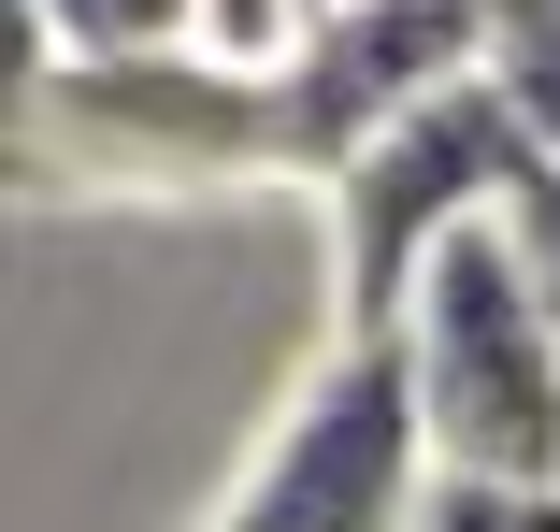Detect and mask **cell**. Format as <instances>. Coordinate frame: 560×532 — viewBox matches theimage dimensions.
<instances>
[{
	"mask_svg": "<svg viewBox=\"0 0 560 532\" xmlns=\"http://www.w3.org/2000/svg\"><path fill=\"white\" fill-rule=\"evenodd\" d=\"M402 360H417L445 475H503V489L560 475V316H546V288H532L503 217L431 259V288L402 316Z\"/></svg>",
	"mask_w": 560,
	"mask_h": 532,
	"instance_id": "6da1fadb",
	"label": "cell"
},
{
	"mask_svg": "<svg viewBox=\"0 0 560 532\" xmlns=\"http://www.w3.org/2000/svg\"><path fill=\"white\" fill-rule=\"evenodd\" d=\"M517 187H532V144L503 130L489 86L431 101L374 159H346L330 173V346H388L431 288V259L489 217H517Z\"/></svg>",
	"mask_w": 560,
	"mask_h": 532,
	"instance_id": "7a4b0ae2",
	"label": "cell"
},
{
	"mask_svg": "<svg viewBox=\"0 0 560 532\" xmlns=\"http://www.w3.org/2000/svg\"><path fill=\"white\" fill-rule=\"evenodd\" d=\"M431 489H445L431 403H417V360L388 332V346H330L288 389V417L259 432V461L231 475V504L201 532H417Z\"/></svg>",
	"mask_w": 560,
	"mask_h": 532,
	"instance_id": "3957f363",
	"label": "cell"
},
{
	"mask_svg": "<svg viewBox=\"0 0 560 532\" xmlns=\"http://www.w3.org/2000/svg\"><path fill=\"white\" fill-rule=\"evenodd\" d=\"M489 30H503V0H330V15H302V44L259 72L273 86V173L330 187L402 116L489 86Z\"/></svg>",
	"mask_w": 560,
	"mask_h": 532,
	"instance_id": "277c9868",
	"label": "cell"
},
{
	"mask_svg": "<svg viewBox=\"0 0 560 532\" xmlns=\"http://www.w3.org/2000/svg\"><path fill=\"white\" fill-rule=\"evenodd\" d=\"M58 144L101 173H159V187H215V173H273V86L231 58H159V72H58Z\"/></svg>",
	"mask_w": 560,
	"mask_h": 532,
	"instance_id": "5b68a950",
	"label": "cell"
},
{
	"mask_svg": "<svg viewBox=\"0 0 560 532\" xmlns=\"http://www.w3.org/2000/svg\"><path fill=\"white\" fill-rule=\"evenodd\" d=\"M30 44L58 72H159V58H215V15L201 0H15Z\"/></svg>",
	"mask_w": 560,
	"mask_h": 532,
	"instance_id": "8992f818",
	"label": "cell"
},
{
	"mask_svg": "<svg viewBox=\"0 0 560 532\" xmlns=\"http://www.w3.org/2000/svg\"><path fill=\"white\" fill-rule=\"evenodd\" d=\"M489 101H503V130L560 173V0H503V30H489Z\"/></svg>",
	"mask_w": 560,
	"mask_h": 532,
	"instance_id": "52a82bcc",
	"label": "cell"
},
{
	"mask_svg": "<svg viewBox=\"0 0 560 532\" xmlns=\"http://www.w3.org/2000/svg\"><path fill=\"white\" fill-rule=\"evenodd\" d=\"M417 532H560V475H546V489H503V475H445Z\"/></svg>",
	"mask_w": 560,
	"mask_h": 532,
	"instance_id": "ba28073f",
	"label": "cell"
},
{
	"mask_svg": "<svg viewBox=\"0 0 560 532\" xmlns=\"http://www.w3.org/2000/svg\"><path fill=\"white\" fill-rule=\"evenodd\" d=\"M201 15H215V58L231 72H273L302 44V0H201Z\"/></svg>",
	"mask_w": 560,
	"mask_h": 532,
	"instance_id": "9c48e42d",
	"label": "cell"
},
{
	"mask_svg": "<svg viewBox=\"0 0 560 532\" xmlns=\"http://www.w3.org/2000/svg\"><path fill=\"white\" fill-rule=\"evenodd\" d=\"M503 231H517V259H532V288H546V316H560V173H546V159H532V187H517Z\"/></svg>",
	"mask_w": 560,
	"mask_h": 532,
	"instance_id": "30bf717a",
	"label": "cell"
},
{
	"mask_svg": "<svg viewBox=\"0 0 560 532\" xmlns=\"http://www.w3.org/2000/svg\"><path fill=\"white\" fill-rule=\"evenodd\" d=\"M302 15H330V0H302Z\"/></svg>",
	"mask_w": 560,
	"mask_h": 532,
	"instance_id": "8fae6325",
	"label": "cell"
}]
</instances>
